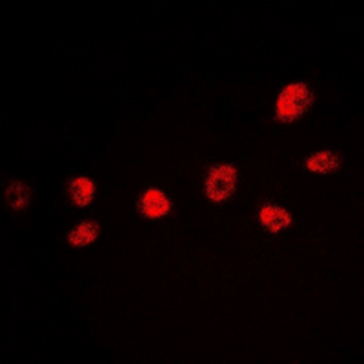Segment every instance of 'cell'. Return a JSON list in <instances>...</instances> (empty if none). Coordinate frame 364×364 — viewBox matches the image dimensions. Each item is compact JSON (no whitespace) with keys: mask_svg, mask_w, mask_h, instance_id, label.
Returning a JSON list of instances; mask_svg holds the SVG:
<instances>
[{"mask_svg":"<svg viewBox=\"0 0 364 364\" xmlns=\"http://www.w3.org/2000/svg\"><path fill=\"white\" fill-rule=\"evenodd\" d=\"M315 93L306 82L288 84L279 95L275 104V117L284 124H291L301 119L314 106Z\"/></svg>","mask_w":364,"mask_h":364,"instance_id":"obj_1","label":"cell"},{"mask_svg":"<svg viewBox=\"0 0 364 364\" xmlns=\"http://www.w3.org/2000/svg\"><path fill=\"white\" fill-rule=\"evenodd\" d=\"M237 168L232 164H215L211 166L204 181V191H206L208 200L211 203H224L235 193L237 188Z\"/></svg>","mask_w":364,"mask_h":364,"instance_id":"obj_2","label":"cell"},{"mask_svg":"<svg viewBox=\"0 0 364 364\" xmlns=\"http://www.w3.org/2000/svg\"><path fill=\"white\" fill-rule=\"evenodd\" d=\"M141 213L146 219H162L171 213L170 197L159 188H149L144 191L141 199Z\"/></svg>","mask_w":364,"mask_h":364,"instance_id":"obj_3","label":"cell"},{"mask_svg":"<svg viewBox=\"0 0 364 364\" xmlns=\"http://www.w3.org/2000/svg\"><path fill=\"white\" fill-rule=\"evenodd\" d=\"M259 220L269 233H279L291 224L290 211L277 204H264L259 210Z\"/></svg>","mask_w":364,"mask_h":364,"instance_id":"obj_4","label":"cell"},{"mask_svg":"<svg viewBox=\"0 0 364 364\" xmlns=\"http://www.w3.org/2000/svg\"><path fill=\"white\" fill-rule=\"evenodd\" d=\"M95 181L90 177H75L68 186L70 191L71 203L79 208L90 206L91 200H93V195H95Z\"/></svg>","mask_w":364,"mask_h":364,"instance_id":"obj_5","label":"cell"},{"mask_svg":"<svg viewBox=\"0 0 364 364\" xmlns=\"http://www.w3.org/2000/svg\"><path fill=\"white\" fill-rule=\"evenodd\" d=\"M341 166V157L333 151H317L304 161V168L311 173L328 175Z\"/></svg>","mask_w":364,"mask_h":364,"instance_id":"obj_6","label":"cell"},{"mask_svg":"<svg viewBox=\"0 0 364 364\" xmlns=\"http://www.w3.org/2000/svg\"><path fill=\"white\" fill-rule=\"evenodd\" d=\"M99 224L93 223V220H86V223H80L79 226L75 228L73 232L68 235V240H70V245L75 246V248H84V246L91 245L99 237Z\"/></svg>","mask_w":364,"mask_h":364,"instance_id":"obj_7","label":"cell"},{"mask_svg":"<svg viewBox=\"0 0 364 364\" xmlns=\"http://www.w3.org/2000/svg\"><path fill=\"white\" fill-rule=\"evenodd\" d=\"M4 199L9 206L13 208L15 211L22 210L29 204L31 200V193H29V188L26 186L24 182H18V181H13L8 188H6V193H4Z\"/></svg>","mask_w":364,"mask_h":364,"instance_id":"obj_8","label":"cell"}]
</instances>
